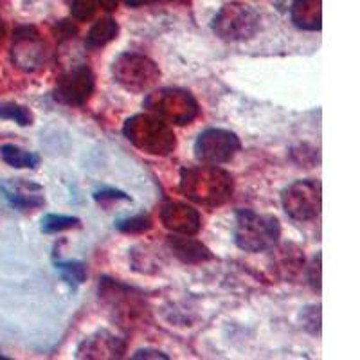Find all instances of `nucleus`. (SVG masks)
Wrapping results in <instances>:
<instances>
[{
	"mask_svg": "<svg viewBox=\"0 0 360 360\" xmlns=\"http://www.w3.org/2000/svg\"><path fill=\"white\" fill-rule=\"evenodd\" d=\"M234 182L231 173L218 166H193L180 172V193L195 204L217 207L233 197Z\"/></svg>",
	"mask_w": 360,
	"mask_h": 360,
	"instance_id": "f257e3e1",
	"label": "nucleus"
},
{
	"mask_svg": "<svg viewBox=\"0 0 360 360\" xmlns=\"http://www.w3.org/2000/svg\"><path fill=\"white\" fill-rule=\"evenodd\" d=\"M281 238V225L272 214L240 209L234 225V242L245 252H265L274 249Z\"/></svg>",
	"mask_w": 360,
	"mask_h": 360,
	"instance_id": "f03ea898",
	"label": "nucleus"
},
{
	"mask_svg": "<svg viewBox=\"0 0 360 360\" xmlns=\"http://www.w3.org/2000/svg\"><path fill=\"white\" fill-rule=\"evenodd\" d=\"M123 131L137 150L150 155H169L176 146L169 124L153 114L134 115L124 123Z\"/></svg>",
	"mask_w": 360,
	"mask_h": 360,
	"instance_id": "7ed1b4c3",
	"label": "nucleus"
},
{
	"mask_svg": "<svg viewBox=\"0 0 360 360\" xmlns=\"http://www.w3.org/2000/svg\"><path fill=\"white\" fill-rule=\"evenodd\" d=\"M144 108L160 117L166 123L189 124L198 117L200 107L191 92L182 89H160L148 94L144 99Z\"/></svg>",
	"mask_w": 360,
	"mask_h": 360,
	"instance_id": "20e7f679",
	"label": "nucleus"
},
{
	"mask_svg": "<svg viewBox=\"0 0 360 360\" xmlns=\"http://www.w3.org/2000/svg\"><path fill=\"white\" fill-rule=\"evenodd\" d=\"M112 74L115 82L130 92H148L160 79L159 65L137 53L119 54L112 65Z\"/></svg>",
	"mask_w": 360,
	"mask_h": 360,
	"instance_id": "39448f33",
	"label": "nucleus"
},
{
	"mask_svg": "<svg viewBox=\"0 0 360 360\" xmlns=\"http://www.w3.org/2000/svg\"><path fill=\"white\" fill-rule=\"evenodd\" d=\"M259 22V15L250 6L231 2L217 13L213 31L225 41H245L258 33Z\"/></svg>",
	"mask_w": 360,
	"mask_h": 360,
	"instance_id": "423d86ee",
	"label": "nucleus"
},
{
	"mask_svg": "<svg viewBox=\"0 0 360 360\" xmlns=\"http://www.w3.org/2000/svg\"><path fill=\"white\" fill-rule=\"evenodd\" d=\"M283 209L295 221H310L321 214V182L297 180L283 191Z\"/></svg>",
	"mask_w": 360,
	"mask_h": 360,
	"instance_id": "0eeeda50",
	"label": "nucleus"
},
{
	"mask_svg": "<svg viewBox=\"0 0 360 360\" xmlns=\"http://www.w3.org/2000/svg\"><path fill=\"white\" fill-rule=\"evenodd\" d=\"M242 148L238 135L224 128H209L198 135L195 143V157L202 164L220 166L229 162Z\"/></svg>",
	"mask_w": 360,
	"mask_h": 360,
	"instance_id": "6e6552de",
	"label": "nucleus"
},
{
	"mask_svg": "<svg viewBox=\"0 0 360 360\" xmlns=\"http://www.w3.org/2000/svg\"><path fill=\"white\" fill-rule=\"evenodd\" d=\"M94 72L86 65H79L58 79L54 98L67 107H85L90 96L94 94Z\"/></svg>",
	"mask_w": 360,
	"mask_h": 360,
	"instance_id": "1a4fd4ad",
	"label": "nucleus"
},
{
	"mask_svg": "<svg viewBox=\"0 0 360 360\" xmlns=\"http://www.w3.org/2000/svg\"><path fill=\"white\" fill-rule=\"evenodd\" d=\"M13 63L25 72H34L45 63V45L37 27L22 25L15 31L13 40Z\"/></svg>",
	"mask_w": 360,
	"mask_h": 360,
	"instance_id": "9d476101",
	"label": "nucleus"
},
{
	"mask_svg": "<svg viewBox=\"0 0 360 360\" xmlns=\"http://www.w3.org/2000/svg\"><path fill=\"white\" fill-rule=\"evenodd\" d=\"M160 221L172 233L186 236H195L202 229L200 213L182 202H166L160 207Z\"/></svg>",
	"mask_w": 360,
	"mask_h": 360,
	"instance_id": "9b49d317",
	"label": "nucleus"
},
{
	"mask_svg": "<svg viewBox=\"0 0 360 360\" xmlns=\"http://www.w3.org/2000/svg\"><path fill=\"white\" fill-rule=\"evenodd\" d=\"M124 352H127V344L123 339L112 335L107 330H101L79 344L76 356L78 359H121Z\"/></svg>",
	"mask_w": 360,
	"mask_h": 360,
	"instance_id": "f8f14e48",
	"label": "nucleus"
},
{
	"mask_svg": "<svg viewBox=\"0 0 360 360\" xmlns=\"http://www.w3.org/2000/svg\"><path fill=\"white\" fill-rule=\"evenodd\" d=\"M0 193L13 207L20 211H31L45 204L41 186L27 182V180H4L0 182Z\"/></svg>",
	"mask_w": 360,
	"mask_h": 360,
	"instance_id": "ddd939ff",
	"label": "nucleus"
},
{
	"mask_svg": "<svg viewBox=\"0 0 360 360\" xmlns=\"http://www.w3.org/2000/svg\"><path fill=\"white\" fill-rule=\"evenodd\" d=\"M168 247L173 250V254H175L180 262L189 263V265L213 259V254H211V250H209L204 243L198 242V240H195V238L191 236H186V234L169 236Z\"/></svg>",
	"mask_w": 360,
	"mask_h": 360,
	"instance_id": "4468645a",
	"label": "nucleus"
},
{
	"mask_svg": "<svg viewBox=\"0 0 360 360\" xmlns=\"http://www.w3.org/2000/svg\"><path fill=\"white\" fill-rule=\"evenodd\" d=\"M323 0H294L290 18L295 27L303 31H321L323 27Z\"/></svg>",
	"mask_w": 360,
	"mask_h": 360,
	"instance_id": "2eb2a0df",
	"label": "nucleus"
},
{
	"mask_svg": "<svg viewBox=\"0 0 360 360\" xmlns=\"http://www.w3.org/2000/svg\"><path fill=\"white\" fill-rule=\"evenodd\" d=\"M117 33L119 25L114 18H99V20L90 27L89 34H86V49H101V47L110 44L112 40H115V38H117Z\"/></svg>",
	"mask_w": 360,
	"mask_h": 360,
	"instance_id": "dca6fc26",
	"label": "nucleus"
},
{
	"mask_svg": "<svg viewBox=\"0 0 360 360\" xmlns=\"http://www.w3.org/2000/svg\"><path fill=\"white\" fill-rule=\"evenodd\" d=\"M0 157L6 164H9L11 168H29L34 169L40 164V157L33 152H25L22 148L15 146V144H4L0 146Z\"/></svg>",
	"mask_w": 360,
	"mask_h": 360,
	"instance_id": "f3484780",
	"label": "nucleus"
},
{
	"mask_svg": "<svg viewBox=\"0 0 360 360\" xmlns=\"http://www.w3.org/2000/svg\"><path fill=\"white\" fill-rule=\"evenodd\" d=\"M82 227V220L76 217H65V214H45L41 218L40 231L45 234H56L63 231Z\"/></svg>",
	"mask_w": 360,
	"mask_h": 360,
	"instance_id": "a211bd4d",
	"label": "nucleus"
},
{
	"mask_svg": "<svg viewBox=\"0 0 360 360\" xmlns=\"http://www.w3.org/2000/svg\"><path fill=\"white\" fill-rule=\"evenodd\" d=\"M56 270L72 287H78L86 279V265L82 262H56Z\"/></svg>",
	"mask_w": 360,
	"mask_h": 360,
	"instance_id": "6ab92c4d",
	"label": "nucleus"
},
{
	"mask_svg": "<svg viewBox=\"0 0 360 360\" xmlns=\"http://www.w3.org/2000/svg\"><path fill=\"white\" fill-rule=\"evenodd\" d=\"M0 119L15 121L20 127H31L33 124V114L31 110L17 103H0Z\"/></svg>",
	"mask_w": 360,
	"mask_h": 360,
	"instance_id": "aec40b11",
	"label": "nucleus"
},
{
	"mask_svg": "<svg viewBox=\"0 0 360 360\" xmlns=\"http://www.w3.org/2000/svg\"><path fill=\"white\" fill-rule=\"evenodd\" d=\"M117 229L127 234H141L144 231L152 229V220L148 214H137V217L127 218L117 224Z\"/></svg>",
	"mask_w": 360,
	"mask_h": 360,
	"instance_id": "412c9836",
	"label": "nucleus"
},
{
	"mask_svg": "<svg viewBox=\"0 0 360 360\" xmlns=\"http://www.w3.org/2000/svg\"><path fill=\"white\" fill-rule=\"evenodd\" d=\"M96 0H72L70 4V13L78 22H86L94 17Z\"/></svg>",
	"mask_w": 360,
	"mask_h": 360,
	"instance_id": "4be33fe9",
	"label": "nucleus"
},
{
	"mask_svg": "<svg viewBox=\"0 0 360 360\" xmlns=\"http://www.w3.org/2000/svg\"><path fill=\"white\" fill-rule=\"evenodd\" d=\"M94 200L99 202V204H105L107 200H127L131 202V198L128 197L127 193L117 191V189H103V191L94 193Z\"/></svg>",
	"mask_w": 360,
	"mask_h": 360,
	"instance_id": "5701e85b",
	"label": "nucleus"
},
{
	"mask_svg": "<svg viewBox=\"0 0 360 360\" xmlns=\"http://www.w3.org/2000/svg\"><path fill=\"white\" fill-rule=\"evenodd\" d=\"M308 279L315 290H321V254H317L308 269Z\"/></svg>",
	"mask_w": 360,
	"mask_h": 360,
	"instance_id": "b1692460",
	"label": "nucleus"
},
{
	"mask_svg": "<svg viewBox=\"0 0 360 360\" xmlns=\"http://www.w3.org/2000/svg\"><path fill=\"white\" fill-rule=\"evenodd\" d=\"M131 359L134 360H139V359H155V360H168L169 356L164 355L162 352H159V349H139V352H135L134 355H131Z\"/></svg>",
	"mask_w": 360,
	"mask_h": 360,
	"instance_id": "393cba45",
	"label": "nucleus"
},
{
	"mask_svg": "<svg viewBox=\"0 0 360 360\" xmlns=\"http://www.w3.org/2000/svg\"><path fill=\"white\" fill-rule=\"evenodd\" d=\"M96 2H98L105 11H115L121 0H96Z\"/></svg>",
	"mask_w": 360,
	"mask_h": 360,
	"instance_id": "a878e982",
	"label": "nucleus"
},
{
	"mask_svg": "<svg viewBox=\"0 0 360 360\" xmlns=\"http://www.w3.org/2000/svg\"><path fill=\"white\" fill-rule=\"evenodd\" d=\"M155 2H160V0H127V4L130 6V8H141V6L155 4Z\"/></svg>",
	"mask_w": 360,
	"mask_h": 360,
	"instance_id": "bb28decb",
	"label": "nucleus"
},
{
	"mask_svg": "<svg viewBox=\"0 0 360 360\" xmlns=\"http://www.w3.org/2000/svg\"><path fill=\"white\" fill-rule=\"evenodd\" d=\"M4 37H6V25L4 22H2V18H0V41L4 40Z\"/></svg>",
	"mask_w": 360,
	"mask_h": 360,
	"instance_id": "cd10ccee",
	"label": "nucleus"
},
{
	"mask_svg": "<svg viewBox=\"0 0 360 360\" xmlns=\"http://www.w3.org/2000/svg\"><path fill=\"white\" fill-rule=\"evenodd\" d=\"M0 360H8V356H4V355H0Z\"/></svg>",
	"mask_w": 360,
	"mask_h": 360,
	"instance_id": "c85d7f7f",
	"label": "nucleus"
}]
</instances>
